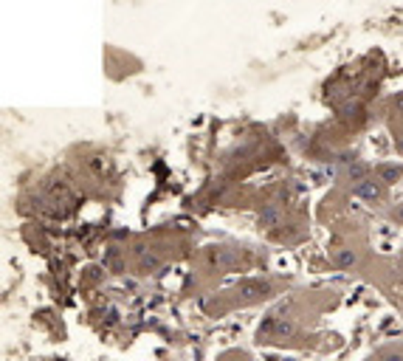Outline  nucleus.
Segmentation results:
<instances>
[{"mask_svg": "<svg viewBox=\"0 0 403 361\" xmlns=\"http://www.w3.org/2000/svg\"><path fill=\"white\" fill-rule=\"evenodd\" d=\"M333 263H336L338 268H353V266L358 263V254H356L353 248H338V251L333 254Z\"/></svg>", "mask_w": 403, "mask_h": 361, "instance_id": "6", "label": "nucleus"}, {"mask_svg": "<svg viewBox=\"0 0 403 361\" xmlns=\"http://www.w3.org/2000/svg\"><path fill=\"white\" fill-rule=\"evenodd\" d=\"M268 291V282H262V279H251V282H243V286H240V294L243 296H249V299H257V296H265Z\"/></svg>", "mask_w": 403, "mask_h": 361, "instance_id": "3", "label": "nucleus"}, {"mask_svg": "<svg viewBox=\"0 0 403 361\" xmlns=\"http://www.w3.org/2000/svg\"><path fill=\"white\" fill-rule=\"evenodd\" d=\"M353 192H356L358 198L375 203V200H381V198H384V184H381V180H375V178H367V180H361V184L353 187Z\"/></svg>", "mask_w": 403, "mask_h": 361, "instance_id": "1", "label": "nucleus"}, {"mask_svg": "<svg viewBox=\"0 0 403 361\" xmlns=\"http://www.w3.org/2000/svg\"><path fill=\"white\" fill-rule=\"evenodd\" d=\"M381 361H403V353H398V350H387V353H381Z\"/></svg>", "mask_w": 403, "mask_h": 361, "instance_id": "9", "label": "nucleus"}, {"mask_svg": "<svg viewBox=\"0 0 403 361\" xmlns=\"http://www.w3.org/2000/svg\"><path fill=\"white\" fill-rule=\"evenodd\" d=\"M88 167H91L93 172H102V170H104V161H102V159H91V161H88Z\"/></svg>", "mask_w": 403, "mask_h": 361, "instance_id": "11", "label": "nucleus"}, {"mask_svg": "<svg viewBox=\"0 0 403 361\" xmlns=\"http://www.w3.org/2000/svg\"><path fill=\"white\" fill-rule=\"evenodd\" d=\"M347 178L356 180V184H361V180H367V178H369V164H367V161L353 159V164H347Z\"/></svg>", "mask_w": 403, "mask_h": 361, "instance_id": "4", "label": "nucleus"}, {"mask_svg": "<svg viewBox=\"0 0 403 361\" xmlns=\"http://www.w3.org/2000/svg\"><path fill=\"white\" fill-rule=\"evenodd\" d=\"M395 108H398V110H403V93H400V96H395Z\"/></svg>", "mask_w": 403, "mask_h": 361, "instance_id": "13", "label": "nucleus"}, {"mask_svg": "<svg viewBox=\"0 0 403 361\" xmlns=\"http://www.w3.org/2000/svg\"><path fill=\"white\" fill-rule=\"evenodd\" d=\"M139 268H141L144 274H150V271L161 268V257H158V254H152V251L139 248Z\"/></svg>", "mask_w": 403, "mask_h": 361, "instance_id": "7", "label": "nucleus"}, {"mask_svg": "<svg viewBox=\"0 0 403 361\" xmlns=\"http://www.w3.org/2000/svg\"><path fill=\"white\" fill-rule=\"evenodd\" d=\"M400 175H403V167L400 164H381L378 167V180H381V184H395Z\"/></svg>", "mask_w": 403, "mask_h": 361, "instance_id": "5", "label": "nucleus"}, {"mask_svg": "<svg viewBox=\"0 0 403 361\" xmlns=\"http://www.w3.org/2000/svg\"><path fill=\"white\" fill-rule=\"evenodd\" d=\"M392 220L403 223V203H398V206H395V209H392Z\"/></svg>", "mask_w": 403, "mask_h": 361, "instance_id": "12", "label": "nucleus"}, {"mask_svg": "<svg viewBox=\"0 0 403 361\" xmlns=\"http://www.w3.org/2000/svg\"><path fill=\"white\" fill-rule=\"evenodd\" d=\"M282 223V209L279 206H265V209L260 212V226H265V229H274V226H279Z\"/></svg>", "mask_w": 403, "mask_h": 361, "instance_id": "2", "label": "nucleus"}, {"mask_svg": "<svg viewBox=\"0 0 403 361\" xmlns=\"http://www.w3.org/2000/svg\"><path fill=\"white\" fill-rule=\"evenodd\" d=\"M398 150H400V152H403V141H400V144H398Z\"/></svg>", "mask_w": 403, "mask_h": 361, "instance_id": "14", "label": "nucleus"}, {"mask_svg": "<svg viewBox=\"0 0 403 361\" xmlns=\"http://www.w3.org/2000/svg\"><path fill=\"white\" fill-rule=\"evenodd\" d=\"M104 266L111 268L113 274H122V260H119V251L116 248H111V251L104 254Z\"/></svg>", "mask_w": 403, "mask_h": 361, "instance_id": "8", "label": "nucleus"}, {"mask_svg": "<svg viewBox=\"0 0 403 361\" xmlns=\"http://www.w3.org/2000/svg\"><path fill=\"white\" fill-rule=\"evenodd\" d=\"M274 327H277V333H279V336H288V333H293V327H290V322H277Z\"/></svg>", "mask_w": 403, "mask_h": 361, "instance_id": "10", "label": "nucleus"}]
</instances>
